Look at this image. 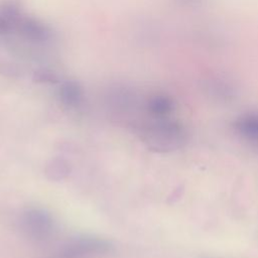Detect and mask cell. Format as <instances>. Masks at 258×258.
I'll use <instances>...</instances> for the list:
<instances>
[{
    "label": "cell",
    "mask_w": 258,
    "mask_h": 258,
    "mask_svg": "<svg viewBox=\"0 0 258 258\" xmlns=\"http://www.w3.org/2000/svg\"><path fill=\"white\" fill-rule=\"evenodd\" d=\"M141 139L149 149L157 152H167L182 144L184 131L176 122L159 119L142 129Z\"/></svg>",
    "instance_id": "cell-1"
},
{
    "label": "cell",
    "mask_w": 258,
    "mask_h": 258,
    "mask_svg": "<svg viewBox=\"0 0 258 258\" xmlns=\"http://www.w3.org/2000/svg\"><path fill=\"white\" fill-rule=\"evenodd\" d=\"M14 34H17L20 40L28 42L33 46L50 45L56 39L55 31L49 24L25 13L16 21Z\"/></svg>",
    "instance_id": "cell-2"
},
{
    "label": "cell",
    "mask_w": 258,
    "mask_h": 258,
    "mask_svg": "<svg viewBox=\"0 0 258 258\" xmlns=\"http://www.w3.org/2000/svg\"><path fill=\"white\" fill-rule=\"evenodd\" d=\"M20 228L28 238L35 241H44L53 234L55 223L46 210L33 208L22 213Z\"/></svg>",
    "instance_id": "cell-3"
},
{
    "label": "cell",
    "mask_w": 258,
    "mask_h": 258,
    "mask_svg": "<svg viewBox=\"0 0 258 258\" xmlns=\"http://www.w3.org/2000/svg\"><path fill=\"white\" fill-rule=\"evenodd\" d=\"M111 242L96 237H81L68 242L58 253L57 258H87L94 255L110 253Z\"/></svg>",
    "instance_id": "cell-4"
},
{
    "label": "cell",
    "mask_w": 258,
    "mask_h": 258,
    "mask_svg": "<svg viewBox=\"0 0 258 258\" xmlns=\"http://www.w3.org/2000/svg\"><path fill=\"white\" fill-rule=\"evenodd\" d=\"M57 97L60 103L69 109H77L84 101L82 85L75 80H67L59 83Z\"/></svg>",
    "instance_id": "cell-5"
},
{
    "label": "cell",
    "mask_w": 258,
    "mask_h": 258,
    "mask_svg": "<svg viewBox=\"0 0 258 258\" xmlns=\"http://www.w3.org/2000/svg\"><path fill=\"white\" fill-rule=\"evenodd\" d=\"M135 102L133 93L127 87H114L109 91L108 103L119 113H127Z\"/></svg>",
    "instance_id": "cell-6"
},
{
    "label": "cell",
    "mask_w": 258,
    "mask_h": 258,
    "mask_svg": "<svg viewBox=\"0 0 258 258\" xmlns=\"http://www.w3.org/2000/svg\"><path fill=\"white\" fill-rule=\"evenodd\" d=\"M235 129L245 140L258 146V114L241 116L235 122Z\"/></svg>",
    "instance_id": "cell-7"
},
{
    "label": "cell",
    "mask_w": 258,
    "mask_h": 258,
    "mask_svg": "<svg viewBox=\"0 0 258 258\" xmlns=\"http://www.w3.org/2000/svg\"><path fill=\"white\" fill-rule=\"evenodd\" d=\"M72 172L70 162L59 156L50 158L44 165V175L48 180L61 181Z\"/></svg>",
    "instance_id": "cell-8"
},
{
    "label": "cell",
    "mask_w": 258,
    "mask_h": 258,
    "mask_svg": "<svg viewBox=\"0 0 258 258\" xmlns=\"http://www.w3.org/2000/svg\"><path fill=\"white\" fill-rule=\"evenodd\" d=\"M146 107L151 115L158 118H163L172 111L173 103L166 96L156 95L147 101Z\"/></svg>",
    "instance_id": "cell-9"
},
{
    "label": "cell",
    "mask_w": 258,
    "mask_h": 258,
    "mask_svg": "<svg viewBox=\"0 0 258 258\" xmlns=\"http://www.w3.org/2000/svg\"><path fill=\"white\" fill-rule=\"evenodd\" d=\"M32 81L36 84L56 85L60 83L59 75L50 68H39L32 74Z\"/></svg>",
    "instance_id": "cell-10"
},
{
    "label": "cell",
    "mask_w": 258,
    "mask_h": 258,
    "mask_svg": "<svg viewBox=\"0 0 258 258\" xmlns=\"http://www.w3.org/2000/svg\"><path fill=\"white\" fill-rule=\"evenodd\" d=\"M21 75L22 71L17 64L6 61L0 62V76L9 79H17L21 77Z\"/></svg>",
    "instance_id": "cell-11"
},
{
    "label": "cell",
    "mask_w": 258,
    "mask_h": 258,
    "mask_svg": "<svg viewBox=\"0 0 258 258\" xmlns=\"http://www.w3.org/2000/svg\"><path fill=\"white\" fill-rule=\"evenodd\" d=\"M14 35L13 22L0 11V38H7Z\"/></svg>",
    "instance_id": "cell-12"
}]
</instances>
